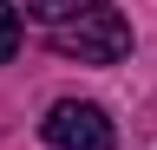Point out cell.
Returning <instances> with one entry per match:
<instances>
[{"label": "cell", "instance_id": "2", "mask_svg": "<svg viewBox=\"0 0 157 150\" xmlns=\"http://www.w3.org/2000/svg\"><path fill=\"white\" fill-rule=\"evenodd\" d=\"M39 137L52 150H118V130L105 118V104H92V98H59L39 118Z\"/></svg>", "mask_w": 157, "mask_h": 150}, {"label": "cell", "instance_id": "1", "mask_svg": "<svg viewBox=\"0 0 157 150\" xmlns=\"http://www.w3.org/2000/svg\"><path fill=\"white\" fill-rule=\"evenodd\" d=\"M52 46L66 52V59H78V65H118L131 52V20L111 13V7H85V13H72V20L52 33Z\"/></svg>", "mask_w": 157, "mask_h": 150}, {"label": "cell", "instance_id": "3", "mask_svg": "<svg viewBox=\"0 0 157 150\" xmlns=\"http://www.w3.org/2000/svg\"><path fill=\"white\" fill-rule=\"evenodd\" d=\"M26 13L46 20V26H66L72 13H85V0H26Z\"/></svg>", "mask_w": 157, "mask_h": 150}, {"label": "cell", "instance_id": "4", "mask_svg": "<svg viewBox=\"0 0 157 150\" xmlns=\"http://www.w3.org/2000/svg\"><path fill=\"white\" fill-rule=\"evenodd\" d=\"M13 52H20V7L0 0V65H13Z\"/></svg>", "mask_w": 157, "mask_h": 150}]
</instances>
